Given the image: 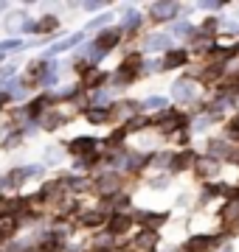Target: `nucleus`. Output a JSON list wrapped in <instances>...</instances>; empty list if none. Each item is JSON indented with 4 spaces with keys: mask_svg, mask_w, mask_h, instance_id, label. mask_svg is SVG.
Listing matches in <instances>:
<instances>
[{
    "mask_svg": "<svg viewBox=\"0 0 239 252\" xmlns=\"http://www.w3.org/2000/svg\"><path fill=\"white\" fill-rule=\"evenodd\" d=\"M48 107V98H37V101H31V104H28V115H40V112H42V109Z\"/></svg>",
    "mask_w": 239,
    "mask_h": 252,
    "instance_id": "nucleus-23",
    "label": "nucleus"
},
{
    "mask_svg": "<svg viewBox=\"0 0 239 252\" xmlns=\"http://www.w3.org/2000/svg\"><path fill=\"white\" fill-rule=\"evenodd\" d=\"M17 48H23L20 39H6V42H0V51H17Z\"/></svg>",
    "mask_w": 239,
    "mask_h": 252,
    "instance_id": "nucleus-26",
    "label": "nucleus"
},
{
    "mask_svg": "<svg viewBox=\"0 0 239 252\" xmlns=\"http://www.w3.org/2000/svg\"><path fill=\"white\" fill-rule=\"evenodd\" d=\"M31 252H48L45 247H37V250H31Z\"/></svg>",
    "mask_w": 239,
    "mask_h": 252,
    "instance_id": "nucleus-37",
    "label": "nucleus"
},
{
    "mask_svg": "<svg viewBox=\"0 0 239 252\" xmlns=\"http://www.w3.org/2000/svg\"><path fill=\"white\" fill-rule=\"evenodd\" d=\"M222 219L225 221H237L239 219V199H228V205L222 210Z\"/></svg>",
    "mask_w": 239,
    "mask_h": 252,
    "instance_id": "nucleus-17",
    "label": "nucleus"
},
{
    "mask_svg": "<svg viewBox=\"0 0 239 252\" xmlns=\"http://www.w3.org/2000/svg\"><path fill=\"white\" fill-rule=\"evenodd\" d=\"M87 121H90V124H104V121H110V109L93 107L90 112H87Z\"/></svg>",
    "mask_w": 239,
    "mask_h": 252,
    "instance_id": "nucleus-15",
    "label": "nucleus"
},
{
    "mask_svg": "<svg viewBox=\"0 0 239 252\" xmlns=\"http://www.w3.org/2000/svg\"><path fill=\"white\" fill-rule=\"evenodd\" d=\"M217 171H220V162L217 160H211V157H208V160H197V174H200V177L208 180V177H217Z\"/></svg>",
    "mask_w": 239,
    "mask_h": 252,
    "instance_id": "nucleus-11",
    "label": "nucleus"
},
{
    "mask_svg": "<svg viewBox=\"0 0 239 252\" xmlns=\"http://www.w3.org/2000/svg\"><path fill=\"white\" fill-rule=\"evenodd\" d=\"M147 51H169V36L166 34H152L147 39Z\"/></svg>",
    "mask_w": 239,
    "mask_h": 252,
    "instance_id": "nucleus-13",
    "label": "nucleus"
},
{
    "mask_svg": "<svg viewBox=\"0 0 239 252\" xmlns=\"http://www.w3.org/2000/svg\"><path fill=\"white\" fill-rule=\"evenodd\" d=\"M222 3H200V9H208V11H217Z\"/></svg>",
    "mask_w": 239,
    "mask_h": 252,
    "instance_id": "nucleus-34",
    "label": "nucleus"
},
{
    "mask_svg": "<svg viewBox=\"0 0 239 252\" xmlns=\"http://www.w3.org/2000/svg\"><path fill=\"white\" fill-rule=\"evenodd\" d=\"M107 20H113L110 14H101V17H96V20H93V23H90V31H93V28H99V26H104Z\"/></svg>",
    "mask_w": 239,
    "mask_h": 252,
    "instance_id": "nucleus-30",
    "label": "nucleus"
},
{
    "mask_svg": "<svg viewBox=\"0 0 239 252\" xmlns=\"http://www.w3.org/2000/svg\"><path fill=\"white\" fill-rule=\"evenodd\" d=\"M84 9H87V11H96V9H101V3H84Z\"/></svg>",
    "mask_w": 239,
    "mask_h": 252,
    "instance_id": "nucleus-36",
    "label": "nucleus"
},
{
    "mask_svg": "<svg viewBox=\"0 0 239 252\" xmlns=\"http://www.w3.org/2000/svg\"><path fill=\"white\" fill-rule=\"evenodd\" d=\"M194 162H197L194 152H192V149H183L180 154H175V157H172V162H169V165H172V171H186V168H189V165H194Z\"/></svg>",
    "mask_w": 239,
    "mask_h": 252,
    "instance_id": "nucleus-7",
    "label": "nucleus"
},
{
    "mask_svg": "<svg viewBox=\"0 0 239 252\" xmlns=\"http://www.w3.org/2000/svg\"><path fill=\"white\" fill-rule=\"evenodd\" d=\"M214 28H217V20H205L202 23V34H211Z\"/></svg>",
    "mask_w": 239,
    "mask_h": 252,
    "instance_id": "nucleus-31",
    "label": "nucleus"
},
{
    "mask_svg": "<svg viewBox=\"0 0 239 252\" xmlns=\"http://www.w3.org/2000/svg\"><path fill=\"white\" fill-rule=\"evenodd\" d=\"M59 160H62L59 149H51V152H45V162H59Z\"/></svg>",
    "mask_w": 239,
    "mask_h": 252,
    "instance_id": "nucleus-29",
    "label": "nucleus"
},
{
    "mask_svg": "<svg viewBox=\"0 0 239 252\" xmlns=\"http://www.w3.org/2000/svg\"><path fill=\"white\" fill-rule=\"evenodd\" d=\"M144 162H147L144 154H138V157H135V154H129V157H127V168H129V171H135V168H141Z\"/></svg>",
    "mask_w": 239,
    "mask_h": 252,
    "instance_id": "nucleus-25",
    "label": "nucleus"
},
{
    "mask_svg": "<svg viewBox=\"0 0 239 252\" xmlns=\"http://www.w3.org/2000/svg\"><path fill=\"white\" fill-rule=\"evenodd\" d=\"M141 109H147V112H155V109H166V98H160V95H152V98H147L144 104H141Z\"/></svg>",
    "mask_w": 239,
    "mask_h": 252,
    "instance_id": "nucleus-19",
    "label": "nucleus"
},
{
    "mask_svg": "<svg viewBox=\"0 0 239 252\" xmlns=\"http://www.w3.org/2000/svg\"><path fill=\"white\" fill-rule=\"evenodd\" d=\"M129 224H132V221H129L127 216H121V213H116V216L110 219V233H113V235L127 233V230H129Z\"/></svg>",
    "mask_w": 239,
    "mask_h": 252,
    "instance_id": "nucleus-12",
    "label": "nucleus"
},
{
    "mask_svg": "<svg viewBox=\"0 0 239 252\" xmlns=\"http://www.w3.org/2000/svg\"><path fill=\"white\" fill-rule=\"evenodd\" d=\"M3 182H6V188H20L26 182V174H23V168H14L9 177H3Z\"/></svg>",
    "mask_w": 239,
    "mask_h": 252,
    "instance_id": "nucleus-16",
    "label": "nucleus"
},
{
    "mask_svg": "<svg viewBox=\"0 0 239 252\" xmlns=\"http://www.w3.org/2000/svg\"><path fill=\"white\" fill-rule=\"evenodd\" d=\"M3 9H6V3H0V11H3Z\"/></svg>",
    "mask_w": 239,
    "mask_h": 252,
    "instance_id": "nucleus-39",
    "label": "nucleus"
},
{
    "mask_svg": "<svg viewBox=\"0 0 239 252\" xmlns=\"http://www.w3.org/2000/svg\"><path fill=\"white\" fill-rule=\"evenodd\" d=\"M152 162H155V165H169V162H172V154H169V152H160L158 157H152Z\"/></svg>",
    "mask_w": 239,
    "mask_h": 252,
    "instance_id": "nucleus-28",
    "label": "nucleus"
},
{
    "mask_svg": "<svg viewBox=\"0 0 239 252\" xmlns=\"http://www.w3.org/2000/svg\"><path fill=\"white\" fill-rule=\"evenodd\" d=\"M119 39H121L119 28H107V31H101V34L96 36V48H99V51H110V48L119 45Z\"/></svg>",
    "mask_w": 239,
    "mask_h": 252,
    "instance_id": "nucleus-6",
    "label": "nucleus"
},
{
    "mask_svg": "<svg viewBox=\"0 0 239 252\" xmlns=\"http://www.w3.org/2000/svg\"><path fill=\"white\" fill-rule=\"evenodd\" d=\"M175 31H177V34H192V26H189V23H180Z\"/></svg>",
    "mask_w": 239,
    "mask_h": 252,
    "instance_id": "nucleus-33",
    "label": "nucleus"
},
{
    "mask_svg": "<svg viewBox=\"0 0 239 252\" xmlns=\"http://www.w3.org/2000/svg\"><path fill=\"white\" fill-rule=\"evenodd\" d=\"M138 23H141V17H138V14H132V11H129V14H127V26H129V28H135Z\"/></svg>",
    "mask_w": 239,
    "mask_h": 252,
    "instance_id": "nucleus-32",
    "label": "nucleus"
},
{
    "mask_svg": "<svg viewBox=\"0 0 239 252\" xmlns=\"http://www.w3.org/2000/svg\"><path fill=\"white\" fill-rule=\"evenodd\" d=\"M186 59H189V54H186V51H166L163 67H166V70H172V67H180V64H186Z\"/></svg>",
    "mask_w": 239,
    "mask_h": 252,
    "instance_id": "nucleus-10",
    "label": "nucleus"
},
{
    "mask_svg": "<svg viewBox=\"0 0 239 252\" xmlns=\"http://www.w3.org/2000/svg\"><path fill=\"white\" fill-rule=\"evenodd\" d=\"M56 26H59V20H56V17H42V23H37V31H40V34H45V31H56Z\"/></svg>",
    "mask_w": 239,
    "mask_h": 252,
    "instance_id": "nucleus-22",
    "label": "nucleus"
},
{
    "mask_svg": "<svg viewBox=\"0 0 239 252\" xmlns=\"http://www.w3.org/2000/svg\"><path fill=\"white\" fill-rule=\"evenodd\" d=\"M124 135H127V129H116V132H113V135L107 137V143H110V146L121 143V140H124Z\"/></svg>",
    "mask_w": 239,
    "mask_h": 252,
    "instance_id": "nucleus-27",
    "label": "nucleus"
},
{
    "mask_svg": "<svg viewBox=\"0 0 239 252\" xmlns=\"http://www.w3.org/2000/svg\"><path fill=\"white\" fill-rule=\"evenodd\" d=\"M20 227V221H14L11 216H6V219H0V238H9L14 230Z\"/></svg>",
    "mask_w": 239,
    "mask_h": 252,
    "instance_id": "nucleus-18",
    "label": "nucleus"
},
{
    "mask_svg": "<svg viewBox=\"0 0 239 252\" xmlns=\"http://www.w3.org/2000/svg\"><path fill=\"white\" fill-rule=\"evenodd\" d=\"M65 124V115H45L42 118V126L45 129H56V126H62Z\"/></svg>",
    "mask_w": 239,
    "mask_h": 252,
    "instance_id": "nucleus-24",
    "label": "nucleus"
},
{
    "mask_svg": "<svg viewBox=\"0 0 239 252\" xmlns=\"http://www.w3.org/2000/svg\"><path fill=\"white\" fill-rule=\"evenodd\" d=\"M11 73H14V67H11V64H6V67H0V76H11Z\"/></svg>",
    "mask_w": 239,
    "mask_h": 252,
    "instance_id": "nucleus-35",
    "label": "nucleus"
},
{
    "mask_svg": "<svg viewBox=\"0 0 239 252\" xmlns=\"http://www.w3.org/2000/svg\"><path fill=\"white\" fill-rule=\"evenodd\" d=\"M68 152L74 154V157L93 154V152H96V140H93V137H74V140L68 143Z\"/></svg>",
    "mask_w": 239,
    "mask_h": 252,
    "instance_id": "nucleus-2",
    "label": "nucleus"
},
{
    "mask_svg": "<svg viewBox=\"0 0 239 252\" xmlns=\"http://www.w3.org/2000/svg\"><path fill=\"white\" fill-rule=\"evenodd\" d=\"M141 73V56H127L124 59V64H121L119 70H116V76H113V81L116 84H129V81H135Z\"/></svg>",
    "mask_w": 239,
    "mask_h": 252,
    "instance_id": "nucleus-1",
    "label": "nucleus"
},
{
    "mask_svg": "<svg viewBox=\"0 0 239 252\" xmlns=\"http://www.w3.org/2000/svg\"><path fill=\"white\" fill-rule=\"evenodd\" d=\"M82 42V34H71L68 39H62V42H56L54 48H51V54H62V51H68V48H76Z\"/></svg>",
    "mask_w": 239,
    "mask_h": 252,
    "instance_id": "nucleus-14",
    "label": "nucleus"
},
{
    "mask_svg": "<svg viewBox=\"0 0 239 252\" xmlns=\"http://www.w3.org/2000/svg\"><path fill=\"white\" fill-rule=\"evenodd\" d=\"M177 11H180L177 3H155V6H152V14H155L158 20H172Z\"/></svg>",
    "mask_w": 239,
    "mask_h": 252,
    "instance_id": "nucleus-8",
    "label": "nucleus"
},
{
    "mask_svg": "<svg viewBox=\"0 0 239 252\" xmlns=\"http://www.w3.org/2000/svg\"><path fill=\"white\" fill-rule=\"evenodd\" d=\"M104 81H107V76H104V73L90 70V73H87V81H84V87H99V84H104Z\"/></svg>",
    "mask_w": 239,
    "mask_h": 252,
    "instance_id": "nucleus-21",
    "label": "nucleus"
},
{
    "mask_svg": "<svg viewBox=\"0 0 239 252\" xmlns=\"http://www.w3.org/2000/svg\"><path fill=\"white\" fill-rule=\"evenodd\" d=\"M90 252H107V250H99V247H96V250H90Z\"/></svg>",
    "mask_w": 239,
    "mask_h": 252,
    "instance_id": "nucleus-38",
    "label": "nucleus"
},
{
    "mask_svg": "<svg viewBox=\"0 0 239 252\" xmlns=\"http://www.w3.org/2000/svg\"><path fill=\"white\" fill-rule=\"evenodd\" d=\"M96 188H99V193H104V196H116V190L121 188V177L119 174H104V177H99Z\"/></svg>",
    "mask_w": 239,
    "mask_h": 252,
    "instance_id": "nucleus-5",
    "label": "nucleus"
},
{
    "mask_svg": "<svg viewBox=\"0 0 239 252\" xmlns=\"http://www.w3.org/2000/svg\"><path fill=\"white\" fill-rule=\"evenodd\" d=\"M175 98L177 101H183V104H189V101H194L197 98V84L194 81H189V79H183V81H175Z\"/></svg>",
    "mask_w": 239,
    "mask_h": 252,
    "instance_id": "nucleus-3",
    "label": "nucleus"
},
{
    "mask_svg": "<svg viewBox=\"0 0 239 252\" xmlns=\"http://www.w3.org/2000/svg\"><path fill=\"white\" fill-rule=\"evenodd\" d=\"M155 244H158L155 230H144V233H138V238H135V247H138V250H147V252L155 250Z\"/></svg>",
    "mask_w": 239,
    "mask_h": 252,
    "instance_id": "nucleus-9",
    "label": "nucleus"
},
{
    "mask_svg": "<svg viewBox=\"0 0 239 252\" xmlns=\"http://www.w3.org/2000/svg\"><path fill=\"white\" fill-rule=\"evenodd\" d=\"M101 221H104V213H101V210H93V213H84V216H82V224L84 227H99Z\"/></svg>",
    "mask_w": 239,
    "mask_h": 252,
    "instance_id": "nucleus-20",
    "label": "nucleus"
},
{
    "mask_svg": "<svg viewBox=\"0 0 239 252\" xmlns=\"http://www.w3.org/2000/svg\"><path fill=\"white\" fill-rule=\"evenodd\" d=\"M214 244H217V238H211V235H194V238H189L183 244V250L186 252H208V250H214Z\"/></svg>",
    "mask_w": 239,
    "mask_h": 252,
    "instance_id": "nucleus-4",
    "label": "nucleus"
}]
</instances>
